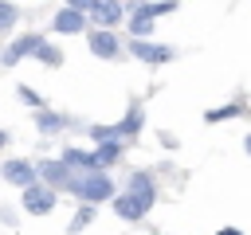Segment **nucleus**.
Returning a JSON list of instances; mask_svg holds the SVG:
<instances>
[{"label": "nucleus", "instance_id": "9d476101", "mask_svg": "<svg viewBox=\"0 0 251 235\" xmlns=\"http://www.w3.org/2000/svg\"><path fill=\"white\" fill-rule=\"evenodd\" d=\"M86 43H90V51H94L98 59H114V55L122 51L118 35H114V31H98V27H94V31L86 35Z\"/></svg>", "mask_w": 251, "mask_h": 235}, {"label": "nucleus", "instance_id": "dca6fc26", "mask_svg": "<svg viewBox=\"0 0 251 235\" xmlns=\"http://www.w3.org/2000/svg\"><path fill=\"white\" fill-rule=\"evenodd\" d=\"M126 24H129V35H133V39H145V35L153 31V20L141 12V4H133V12H129V20H126Z\"/></svg>", "mask_w": 251, "mask_h": 235}, {"label": "nucleus", "instance_id": "b1692460", "mask_svg": "<svg viewBox=\"0 0 251 235\" xmlns=\"http://www.w3.org/2000/svg\"><path fill=\"white\" fill-rule=\"evenodd\" d=\"M0 145H8V133H4V129H0Z\"/></svg>", "mask_w": 251, "mask_h": 235}, {"label": "nucleus", "instance_id": "6e6552de", "mask_svg": "<svg viewBox=\"0 0 251 235\" xmlns=\"http://www.w3.org/2000/svg\"><path fill=\"white\" fill-rule=\"evenodd\" d=\"M126 196H133L145 212L153 208V200H157V188H153V176L149 172H133L129 176V188H126Z\"/></svg>", "mask_w": 251, "mask_h": 235}, {"label": "nucleus", "instance_id": "423d86ee", "mask_svg": "<svg viewBox=\"0 0 251 235\" xmlns=\"http://www.w3.org/2000/svg\"><path fill=\"white\" fill-rule=\"evenodd\" d=\"M35 176H43L39 184H47V188L55 192V188H67L75 172H71V168H67L63 161H39V164H35Z\"/></svg>", "mask_w": 251, "mask_h": 235}, {"label": "nucleus", "instance_id": "7ed1b4c3", "mask_svg": "<svg viewBox=\"0 0 251 235\" xmlns=\"http://www.w3.org/2000/svg\"><path fill=\"white\" fill-rule=\"evenodd\" d=\"M43 43V35H35V31H27V35H20L16 43H8L4 51H0V67H16L20 59H27V55H35V47Z\"/></svg>", "mask_w": 251, "mask_h": 235}, {"label": "nucleus", "instance_id": "5701e85b", "mask_svg": "<svg viewBox=\"0 0 251 235\" xmlns=\"http://www.w3.org/2000/svg\"><path fill=\"white\" fill-rule=\"evenodd\" d=\"M220 235H243V231H235V227H224V231H220Z\"/></svg>", "mask_w": 251, "mask_h": 235}, {"label": "nucleus", "instance_id": "2eb2a0df", "mask_svg": "<svg viewBox=\"0 0 251 235\" xmlns=\"http://www.w3.org/2000/svg\"><path fill=\"white\" fill-rule=\"evenodd\" d=\"M67 125H71V118H63V114H51V110H39L35 114V129L39 133H59Z\"/></svg>", "mask_w": 251, "mask_h": 235}, {"label": "nucleus", "instance_id": "6ab92c4d", "mask_svg": "<svg viewBox=\"0 0 251 235\" xmlns=\"http://www.w3.org/2000/svg\"><path fill=\"white\" fill-rule=\"evenodd\" d=\"M16 20H20V8H16V4H4V0H0V31L16 27Z\"/></svg>", "mask_w": 251, "mask_h": 235}, {"label": "nucleus", "instance_id": "4468645a", "mask_svg": "<svg viewBox=\"0 0 251 235\" xmlns=\"http://www.w3.org/2000/svg\"><path fill=\"white\" fill-rule=\"evenodd\" d=\"M122 149H126L122 141H106V145H98V149L90 153V157H94V168H98V172H106V168L122 157Z\"/></svg>", "mask_w": 251, "mask_h": 235}, {"label": "nucleus", "instance_id": "f03ea898", "mask_svg": "<svg viewBox=\"0 0 251 235\" xmlns=\"http://www.w3.org/2000/svg\"><path fill=\"white\" fill-rule=\"evenodd\" d=\"M86 16L98 24V31H114V24H122L126 8H122V4H114V0H90Z\"/></svg>", "mask_w": 251, "mask_h": 235}, {"label": "nucleus", "instance_id": "a211bd4d", "mask_svg": "<svg viewBox=\"0 0 251 235\" xmlns=\"http://www.w3.org/2000/svg\"><path fill=\"white\" fill-rule=\"evenodd\" d=\"M90 219H94V208L86 204V208H78V212H75V219L67 223V231H71V235H78V231H82V227H86Z\"/></svg>", "mask_w": 251, "mask_h": 235}, {"label": "nucleus", "instance_id": "f8f14e48", "mask_svg": "<svg viewBox=\"0 0 251 235\" xmlns=\"http://www.w3.org/2000/svg\"><path fill=\"white\" fill-rule=\"evenodd\" d=\"M114 215H118V219H126V223H137V219L145 215V208H141L133 196H126V192H122V196H114Z\"/></svg>", "mask_w": 251, "mask_h": 235}, {"label": "nucleus", "instance_id": "9b49d317", "mask_svg": "<svg viewBox=\"0 0 251 235\" xmlns=\"http://www.w3.org/2000/svg\"><path fill=\"white\" fill-rule=\"evenodd\" d=\"M59 161H63V164H67L75 176H78V172H98V168H94L90 149H75V145H71V149H63V157H59Z\"/></svg>", "mask_w": 251, "mask_h": 235}, {"label": "nucleus", "instance_id": "20e7f679", "mask_svg": "<svg viewBox=\"0 0 251 235\" xmlns=\"http://www.w3.org/2000/svg\"><path fill=\"white\" fill-rule=\"evenodd\" d=\"M24 208L31 212V215H51V208H55V192L47 188V184H31V188H24Z\"/></svg>", "mask_w": 251, "mask_h": 235}, {"label": "nucleus", "instance_id": "f257e3e1", "mask_svg": "<svg viewBox=\"0 0 251 235\" xmlns=\"http://www.w3.org/2000/svg\"><path fill=\"white\" fill-rule=\"evenodd\" d=\"M67 192L78 196L82 204H102V200H114V180L106 172H78V176H71Z\"/></svg>", "mask_w": 251, "mask_h": 235}, {"label": "nucleus", "instance_id": "f3484780", "mask_svg": "<svg viewBox=\"0 0 251 235\" xmlns=\"http://www.w3.org/2000/svg\"><path fill=\"white\" fill-rule=\"evenodd\" d=\"M35 59H39V63H47V67H63V51H59L55 43H47V39L35 47Z\"/></svg>", "mask_w": 251, "mask_h": 235}, {"label": "nucleus", "instance_id": "aec40b11", "mask_svg": "<svg viewBox=\"0 0 251 235\" xmlns=\"http://www.w3.org/2000/svg\"><path fill=\"white\" fill-rule=\"evenodd\" d=\"M239 114H243L239 106H220V110H208L204 121H227V118H239Z\"/></svg>", "mask_w": 251, "mask_h": 235}, {"label": "nucleus", "instance_id": "4be33fe9", "mask_svg": "<svg viewBox=\"0 0 251 235\" xmlns=\"http://www.w3.org/2000/svg\"><path fill=\"white\" fill-rule=\"evenodd\" d=\"M16 94H20L27 106H39V94H35V90H27V86H16Z\"/></svg>", "mask_w": 251, "mask_h": 235}, {"label": "nucleus", "instance_id": "39448f33", "mask_svg": "<svg viewBox=\"0 0 251 235\" xmlns=\"http://www.w3.org/2000/svg\"><path fill=\"white\" fill-rule=\"evenodd\" d=\"M129 51H133V59L153 63V67H157V63H169V59L176 55L169 43H149V39H133V43H129Z\"/></svg>", "mask_w": 251, "mask_h": 235}, {"label": "nucleus", "instance_id": "ddd939ff", "mask_svg": "<svg viewBox=\"0 0 251 235\" xmlns=\"http://www.w3.org/2000/svg\"><path fill=\"white\" fill-rule=\"evenodd\" d=\"M141 125H145V114H141V106H129V114L114 125V133H118V141L122 137H133V133H141Z\"/></svg>", "mask_w": 251, "mask_h": 235}, {"label": "nucleus", "instance_id": "412c9836", "mask_svg": "<svg viewBox=\"0 0 251 235\" xmlns=\"http://www.w3.org/2000/svg\"><path fill=\"white\" fill-rule=\"evenodd\" d=\"M141 12H145L149 20H157V16H169V12H176V4H141Z\"/></svg>", "mask_w": 251, "mask_h": 235}, {"label": "nucleus", "instance_id": "393cba45", "mask_svg": "<svg viewBox=\"0 0 251 235\" xmlns=\"http://www.w3.org/2000/svg\"><path fill=\"white\" fill-rule=\"evenodd\" d=\"M243 145H247V153H251V133H247V141H243Z\"/></svg>", "mask_w": 251, "mask_h": 235}, {"label": "nucleus", "instance_id": "0eeeda50", "mask_svg": "<svg viewBox=\"0 0 251 235\" xmlns=\"http://www.w3.org/2000/svg\"><path fill=\"white\" fill-rule=\"evenodd\" d=\"M0 176L8 184H16V188H31L35 184V164L31 161H4L0 164Z\"/></svg>", "mask_w": 251, "mask_h": 235}, {"label": "nucleus", "instance_id": "1a4fd4ad", "mask_svg": "<svg viewBox=\"0 0 251 235\" xmlns=\"http://www.w3.org/2000/svg\"><path fill=\"white\" fill-rule=\"evenodd\" d=\"M51 27L63 31V35H78V31L86 27V12H78L75 4H67V8H59V16L51 20Z\"/></svg>", "mask_w": 251, "mask_h": 235}]
</instances>
